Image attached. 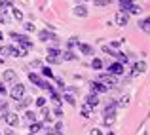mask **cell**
I'll return each mask as SVG.
<instances>
[{
    "label": "cell",
    "instance_id": "obj_13",
    "mask_svg": "<svg viewBox=\"0 0 150 135\" xmlns=\"http://www.w3.org/2000/svg\"><path fill=\"white\" fill-rule=\"evenodd\" d=\"M19 44H21V48H23V50H30V48H33V40H29V38H27V36H23V34H21V36H19Z\"/></svg>",
    "mask_w": 150,
    "mask_h": 135
},
{
    "label": "cell",
    "instance_id": "obj_11",
    "mask_svg": "<svg viewBox=\"0 0 150 135\" xmlns=\"http://www.w3.org/2000/svg\"><path fill=\"white\" fill-rule=\"evenodd\" d=\"M33 103V97H21L17 101V110H23V109H27V107Z\"/></svg>",
    "mask_w": 150,
    "mask_h": 135
},
{
    "label": "cell",
    "instance_id": "obj_39",
    "mask_svg": "<svg viewBox=\"0 0 150 135\" xmlns=\"http://www.w3.org/2000/svg\"><path fill=\"white\" fill-rule=\"evenodd\" d=\"M0 95H6V86H4V82H0Z\"/></svg>",
    "mask_w": 150,
    "mask_h": 135
},
{
    "label": "cell",
    "instance_id": "obj_40",
    "mask_svg": "<svg viewBox=\"0 0 150 135\" xmlns=\"http://www.w3.org/2000/svg\"><path fill=\"white\" fill-rule=\"evenodd\" d=\"M8 8H11V2H2V10H8Z\"/></svg>",
    "mask_w": 150,
    "mask_h": 135
},
{
    "label": "cell",
    "instance_id": "obj_38",
    "mask_svg": "<svg viewBox=\"0 0 150 135\" xmlns=\"http://www.w3.org/2000/svg\"><path fill=\"white\" fill-rule=\"evenodd\" d=\"M19 36H21V34H19V33H10V38H13L15 42L19 40Z\"/></svg>",
    "mask_w": 150,
    "mask_h": 135
},
{
    "label": "cell",
    "instance_id": "obj_24",
    "mask_svg": "<svg viewBox=\"0 0 150 135\" xmlns=\"http://www.w3.org/2000/svg\"><path fill=\"white\" fill-rule=\"evenodd\" d=\"M11 14H13V17L17 19V21H23V11H21V10H17V8H13V10H11Z\"/></svg>",
    "mask_w": 150,
    "mask_h": 135
},
{
    "label": "cell",
    "instance_id": "obj_37",
    "mask_svg": "<svg viewBox=\"0 0 150 135\" xmlns=\"http://www.w3.org/2000/svg\"><path fill=\"white\" fill-rule=\"evenodd\" d=\"M53 131H63V124H61V122H57V124H55Z\"/></svg>",
    "mask_w": 150,
    "mask_h": 135
},
{
    "label": "cell",
    "instance_id": "obj_47",
    "mask_svg": "<svg viewBox=\"0 0 150 135\" xmlns=\"http://www.w3.org/2000/svg\"><path fill=\"white\" fill-rule=\"evenodd\" d=\"M2 38H4V34H2V31H0V40H2Z\"/></svg>",
    "mask_w": 150,
    "mask_h": 135
},
{
    "label": "cell",
    "instance_id": "obj_31",
    "mask_svg": "<svg viewBox=\"0 0 150 135\" xmlns=\"http://www.w3.org/2000/svg\"><path fill=\"white\" fill-rule=\"evenodd\" d=\"M108 2H110V0H93L95 6H108Z\"/></svg>",
    "mask_w": 150,
    "mask_h": 135
},
{
    "label": "cell",
    "instance_id": "obj_20",
    "mask_svg": "<svg viewBox=\"0 0 150 135\" xmlns=\"http://www.w3.org/2000/svg\"><path fill=\"white\" fill-rule=\"evenodd\" d=\"M80 114H82V116H84V118H89V116H91V107L84 105V107H82V109H80Z\"/></svg>",
    "mask_w": 150,
    "mask_h": 135
},
{
    "label": "cell",
    "instance_id": "obj_18",
    "mask_svg": "<svg viewBox=\"0 0 150 135\" xmlns=\"http://www.w3.org/2000/svg\"><path fill=\"white\" fill-rule=\"evenodd\" d=\"M42 128H44V126H42L40 122H33V124H29V129H30V133H38Z\"/></svg>",
    "mask_w": 150,
    "mask_h": 135
},
{
    "label": "cell",
    "instance_id": "obj_34",
    "mask_svg": "<svg viewBox=\"0 0 150 135\" xmlns=\"http://www.w3.org/2000/svg\"><path fill=\"white\" fill-rule=\"evenodd\" d=\"M44 105H46V97H38L36 99V107H40V109H42Z\"/></svg>",
    "mask_w": 150,
    "mask_h": 135
},
{
    "label": "cell",
    "instance_id": "obj_2",
    "mask_svg": "<svg viewBox=\"0 0 150 135\" xmlns=\"http://www.w3.org/2000/svg\"><path fill=\"white\" fill-rule=\"evenodd\" d=\"M2 80L4 82H8V84H17V72L15 70H11V69H8V70H4L2 72Z\"/></svg>",
    "mask_w": 150,
    "mask_h": 135
},
{
    "label": "cell",
    "instance_id": "obj_1",
    "mask_svg": "<svg viewBox=\"0 0 150 135\" xmlns=\"http://www.w3.org/2000/svg\"><path fill=\"white\" fill-rule=\"evenodd\" d=\"M10 97L13 99V101H19L21 97H25V86L23 84H13V88H11V91H10Z\"/></svg>",
    "mask_w": 150,
    "mask_h": 135
},
{
    "label": "cell",
    "instance_id": "obj_35",
    "mask_svg": "<svg viewBox=\"0 0 150 135\" xmlns=\"http://www.w3.org/2000/svg\"><path fill=\"white\" fill-rule=\"evenodd\" d=\"M23 27H25V31H29V33H33V31H34L33 23H23Z\"/></svg>",
    "mask_w": 150,
    "mask_h": 135
},
{
    "label": "cell",
    "instance_id": "obj_33",
    "mask_svg": "<svg viewBox=\"0 0 150 135\" xmlns=\"http://www.w3.org/2000/svg\"><path fill=\"white\" fill-rule=\"evenodd\" d=\"M53 114H55L57 118H61V116H63V109H61V107H55V109H53Z\"/></svg>",
    "mask_w": 150,
    "mask_h": 135
},
{
    "label": "cell",
    "instance_id": "obj_49",
    "mask_svg": "<svg viewBox=\"0 0 150 135\" xmlns=\"http://www.w3.org/2000/svg\"><path fill=\"white\" fill-rule=\"evenodd\" d=\"M0 8H2V0H0Z\"/></svg>",
    "mask_w": 150,
    "mask_h": 135
},
{
    "label": "cell",
    "instance_id": "obj_28",
    "mask_svg": "<svg viewBox=\"0 0 150 135\" xmlns=\"http://www.w3.org/2000/svg\"><path fill=\"white\" fill-rule=\"evenodd\" d=\"M0 114H2V118L8 114V103H6V101H4L2 105H0Z\"/></svg>",
    "mask_w": 150,
    "mask_h": 135
},
{
    "label": "cell",
    "instance_id": "obj_6",
    "mask_svg": "<svg viewBox=\"0 0 150 135\" xmlns=\"http://www.w3.org/2000/svg\"><path fill=\"white\" fill-rule=\"evenodd\" d=\"M89 88H91V91L93 93H105V91H108V88H106L105 84H103V82H91V84H89Z\"/></svg>",
    "mask_w": 150,
    "mask_h": 135
},
{
    "label": "cell",
    "instance_id": "obj_8",
    "mask_svg": "<svg viewBox=\"0 0 150 135\" xmlns=\"http://www.w3.org/2000/svg\"><path fill=\"white\" fill-rule=\"evenodd\" d=\"M86 105L88 107H95V105H99V93H89L88 97H86Z\"/></svg>",
    "mask_w": 150,
    "mask_h": 135
},
{
    "label": "cell",
    "instance_id": "obj_50",
    "mask_svg": "<svg viewBox=\"0 0 150 135\" xmlns=\"http://www.w3.org/2000/svg\"><path fill=\"white\" fill-rule=\"evenodd\" d=\"M0 65H2V57H0Z\"/></svg>",
    "mask_w": 150,
    "mask_h": 135
},
{
    "label": "cell",
    "instance_id": "obj_23",
    "mask_svg": "<svg viewBox=\"0 0 150 135\" xmlns=\"http://www.w3.org/2000/svg\"><path fill=\"white\" fill-rule=\"evenodd\" d=\"M139 27L144 31V33H150V23L146 21V19H143V21H139Z\"/></svg>",
    "mask_w": 150,
    "mask_h": 135
},
{
    "label": "cell",
    "instance_id": "obj_51",
    "mask_svg": "<svg viewBox=\"0 0 150 135\" xmlns=\"http://www.w3.org/2000/svg\"><path fill=\"white\" fill-rule=\"evenodd\" d=\"M30 135H36V133H30Z\"/></svg>",
    "mask_w": 150,
    "mask_h": 135
},
{
    "label": "cell",
    "instance_id": "obj_44",
    "mask_svg": "<svg viewBox=\"0 0 150 135\" xmlns=\"http://www.w3.org/2000/svg\"><path fill=\"white\" fill-rule=\"evenodd\" d=\"M91 135H101V131L99 129H91Z\"/></svg>",
    "mask_w": 150,
    "mask_h": 135
},
{
    "label": "cell",
    "instance_id": "obj_29",
    "mask_svg": "<svg viewBox=\"0 0 150 135\" xmlns=\"http://www.w3.org/2000/svg\"><path fill=\"white\" fill-rule=\"evenodd\" d=\"M63 59L61 57H51V55H48V63H51V65H57V63H61Z\"/></svg>",
    "mask_w": 150,
    "mask_h": 135
},
{
    "label": "cell",
    "instance_id": "obj_45",
    "mask_svg": "<svg viewBox=\"0 0 150 135\" xmlns=\"http://www.w3.org/2000/svg\"><path fill=\"white\" fill-rule=\"evenodd\" d=\"M6 135H15V131L13 129H6Z\"/></svg>",
    "mask_w": 150,
    "mask_h": 135
},
{
    "label": "cell",
    "instance_id": "obj_43",
    "mask_svg": "<svg viewBox=\"0 0 150 135\" xmlns=\"http://www.w3.org/2000/svg\"><path fill=\"white\" fill-rule=\"evenodd\" d=\"M6 19H8L6 15H4V14H0V23H6Z\"/></svg>",
    "mask_w": 150,
    "mask_h": 135
},
{
    "label": "cell",
    "instance_id": "obj_4",
    "mask_svg": "<svg viewBox=\"0 0 150 135\" xmlns=\"http://www.w3.org/2000/svg\"><path fill=\"white\" fill-rule=\"evenodd\" d=\"M38 38H40L42 42H48V40H53V42H59V38L55 36L53 33H50L48 29H44V31H40V33H38Z\"/></svg>",
    "mask_w": 150,
    "mask_h": 135
},
{
    "label": "cell",
    "instance_id": "obj_15",
    "mask_svg": "<svg viewBox=\"0 0 150 135\" xmlns=\"http://www.w3.org/2000/svg\"><path fill=\"white\" fill-rule=\"evenodd\" d=\"M144 70H146V63H144V61H141V63H135V65H133V72H135V74H139V72H144Z\"/></svg>",
    "mask_w": 150,
    "mask_h": 135
},
{
    "label": "cell",
    "instance_id": "obj_3",
    "mask_svg": "<svg viewBox=\"0 0 150 135\" xmlns=\"http://www.w3.org/2000/svg\"><path fill=\"white\" fill-rule=\"evenodd\" d=\"M4 120H6V124L10 126V128H17V124H19L17 112H8L6 116H4Z\"/></svg>",
    "mask_w": 150,
    "mask_h": 135
},
{
    "label": "cell",
    "instance_id": "obj_10",
    "mask_svg": "<svg viewBox=\"0 0 150 135\" xmlns=\"http://www.w3.org/2000/svg\"><path fill=\"white\" fill-rule=\"evenodd\" d=\"M116 116V103H110L105 107V118H114Z\"/></svg>",
    "mask_w": 150,
    "mask_h": 135
},
{
    "label": "cell",
    "instance_id": "obj_7",
    "mask_svg": "<svg viewBox=\"0 0 150 135\" xmlns=\"http://www.w3.org/2000/svg\"><path fill=\"white\" fill-rule=\"evenodd\" d=\"M127 21H129V14L120 10L116 14V23H118V25H122V27H125V25H127Z\"/></svg>",
    "mask_w": 150,
    "mask_h": 135
},
{
    "label": "cell",
    "instance_id": "obj_41",
    "mask_svg": "<svg viewBox=\"0 0 150 135\" xmlns=\"http://www.w3.org/2000/svg\"><path fill=\"white\" fill-rule=\"evenodd\" d=\"M57 84H59V88H65V82H63V78H57Z\"/></svg>",
    "mask_w": 150,
    "mask_h": 135
},
{
    "label": "cell",
    "instance_id": "obj_21",
    "mask_svg": "<svg viewBox=\"0 0 150 135\" xmlns=\"http://www.w3.org/2000/svg\"><path fill=\"white\" fill-rule=\"evenodd\" d=\"M63 51L59 50V48H48V55H51V57H61Z\"/></svg>",
    "mask_w": 150,
    "mask_h": 135
},
{
    "label": "cell",
    "instance_id": "obj_16",
    "mask_svg": "<svg viewBox=\"0 0 150 135\" xmlns=\"http://www.w3.org/2000/svg\"><path fill=\"white\" fill-rule=\"evenodd\" d=\"M74 15H78V17H86V15H88V8H86V6H76V8H74Z\"/></svg>",
    "mask_w": 150,
    "mask_h": 135
},
{
    "label": "cell",
    "instance_id": "obj_14",
    "mask_svg": "<svg viewBox=\"0 0 150 135\" xmlns=\"http://www.w3.org/2000/svg\"><path fill=\"white\" fill-rule=\"evenodd\" d=\"M78 50H80L84 55H93V48L89 44H78Z\"/></svg>",
    "mask_w": 150,
    "mask_h": 135
},
{
    "label": "cell",
    "instance_id": "obj_22",
    "mask_svg": "<svg viewBox=\"0 0 150 135\" xmlns=\"http://www.w3.org/2000/svg\"><path fill=\"white\" fill-rule=\"evenodd\" d=\"M91 67H93V70H101V69H103V61L95 57V59L91 61Z\"/></svg>",
    "mask_w": 150,
    "mask_h": 135
},
{
    "label": "cell",
    "instance_id": "obj_42",
    "mask_svg": "<svg viewBox=\"0 0 150 135\" xmlns=\"http://www.w3.org/2000/svg\"><path fill=\"white\" fill-rule=\"evenodd\" d=\"M46 135H63V131H53V129H51V131L46 133Z\"/></svg>",
    "mask_w": 150,
    "mask_h": 135
},
{
    "label": "cell",
    "instance_id": "obj_27",
    "mask_svg": "<svg viewBox=\"0 0 150 135\" xmlns=\"http://www.w3.org/2000/svg\"><path fill=\"white\" fill-rule=\"evenodd\" d=\"M25 118H27V122H29V124H33V122L36 120V114H34V112H27Z\"/></svg>",
    "mask_w": 150,
    "mask_h": 135
},
{
    "label": "cell",
    "instance_id": "obj_30",
    "mask_svg": "<svg viewBox=\"0 0 150 135\" xmlns=\"http://www.w3.org/2000/svg\"><path fill=\"white\" fill-rule=\"evenodd\" d=\"M42 74H44V76H48V78L53 76V74H51V69H50V67H44V69H42Z\"/></svg>",
    "mask_w": 150,
    "mask_h": 135
},
{
    "label": "cell",
    "instance_id": "obj_46",
    "mask_svg": "<svg viewBox=\"0 0 150 135\" xmlns=\"http://www.w3.org/2000/svg\"><path fill=\"white\" fill-rule=\"evenodd\" d=\"M106 135H116V133H114V131H106Z\"/></svg>",
    "mask_w": 150,
    "mask_h": 135
},
{
    "label": "cell",
    "instance_id": "obj_19",
    "mask_svg": "<svg viewBox=\"0 0 150 135\" xmlns=\"http://www.w3.org/2000/svg\"><path fill=\"white\" fill-rule=\"evenodd\" d=\"M29 80L33 82L34 86H40V82H42V78L38 76V74H34V72H29Z\"/></svg>",
    "mask_w": 150,
    "mask_h": 135
},
{
    "label": "cell",
    "instance_id": "obj_25",
    "mask_svg": "<svg viewBox=\"0 0 150 135\" xmlns=\"http://www.w3.org/2000/svg\"><path fill=\"white\" fill-rule=\"evenodd\" d=\"M65 101L69 103V105H72V107L76 105V99H74V95H72V93H67V95H65Z\"/></svg>",
    "mask_w": 150,
    "mask_h": 135
},
{
    "label": "cell",
    "instance_id": "obj_9",
    "mask_svg": "<svg viewBox=\"0 0 150 135\" xmlns=\"http://www.w3.org/2000/svg\"><path fill=\"white\" fill-rule=\"evenodd\" d=\"M99 82H103V84H105L106 88H108V86H116V78H114L112 74H103Z\"/></svg>",
    "mask_w": 150,
    "mask_h": 135
},
{
    "label": "cell",
    "instance_id": "obj_32",
    "mask_svg": "<svg viewBox=\"0 0 150 135\" xmlns=\"http://www.w3.org/2000/svg\"><path fill=\"white\" fill-rule=\"evenodd\" d=\"M127 14H141V8H139V6H135V4H133V6L129 8V11H127Z\"/></svg>",
    "mask_w": 150,
    "mask_h": 135
},
{
    "label": "cell",
    "instance_id": "obj_5",
    "mask_svg": "<svg viewBox=\"0 0 150 135\" xmlns=\"http://www.w3.org/2000/svg\"><path fill=\"white\" fill-rule=\"evenodd\" d=\"M108 74H112V76H118V74H124V65L122 63H112V65H108Z\"/></svg>",
    "mask_w": 150,
    "mask_h": 135
},
{
    "label": "cell",
    "instance_id": "obj_12",
    "mask_svg": "<svg viewBox=\"0 0 150 135\" xmlns=\"http://www.w3.org/2000/svg\"><path fill=\"white\" fill-rule=\"evenodd\" d=\"M15 53V48L11 46H0V57H8V55H13Z\"/></svg>",
    "mask_w": 150,
    "mask_h": 135
},
{
    "label": "cell",
    "instance_id": "obj_17",
    "mask_svg": "<svg viewBox=\"0 0 150 135\" xmlns=\"http://www.w3.org/2000/svg\"><path fill=\"white\" fill-rule=\"evenodd\" d=\"M61 59H65V61H74L76 55H74L70 50H67V51H63V53H61Z\"/></svg>",
    "mask_w": 150,
    "mask_h": 135
},
{
    "label": "cell",
    "instance_id": "obj_48",
    "mask_svg": "<svg viewBox=\"0 0 150 135\" xmlns=\"http://www.w3.org/2000/svg\"><path fill=\"white\" fill-rule=\"evenodd\" d=\"M146 21H148V23H150V17H146Z\"/></svg>",
    "mask_w": 150,
    "mask_h": 135
},
{
    "label": "cell",
    "instance_id": "obj_26",
    "mask_svg": "<svg viewBox=\"0 0 150 135\" xmlns=\"http://www.w3.org/2000/svg\"><path fill=\"white\" fill-rule=\"evenodd\" d=\"M80 42H78V38L76 36H72V38H69V42H67V46H69V50L70 48H74V46H78Z\"/></svg>",
    "mask_w": 150,
    "mask_h": 135
},
{
    "label": "cell",
    "instance_id": "obj_36",
    "mask_svg": "<svg viewBox=\"0 0 150 135\" xmlns=\"http://www.w3.org/2000/svg\"><path fill=\"white\" fill-rule=\"evenodd\" d=\"M40 65H42V61H40V59H34V61L30 63L29 67H34V69H36V67H40Z\"/></svg>",
    "mask_w": 150,
    "mask_h": 135
}]
</instances>
